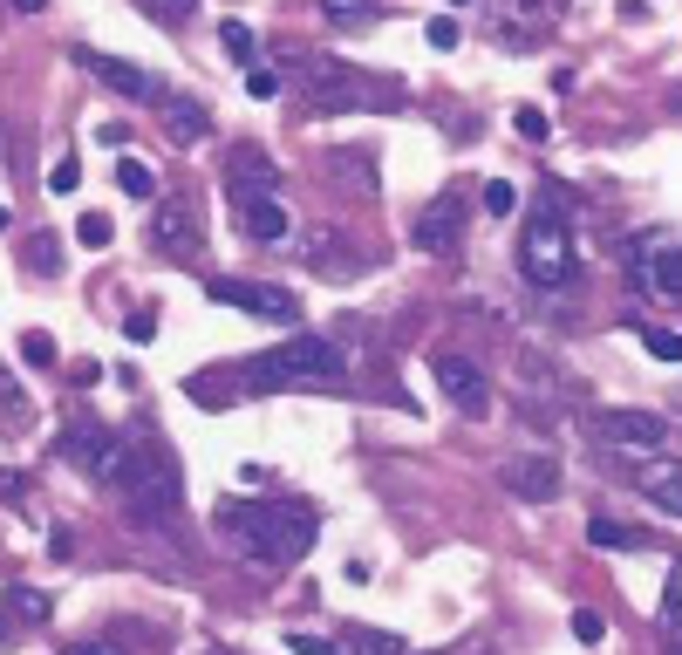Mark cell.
Instances as JSON below:
<instances>
[{
    "mask_svg": "<svg viewBox=\"0 0 682 655\" xmlns=\"http://www.w3.org/2000/svg\"><path fill=\"white\" fill-rule=\"evenodd\" d=\"M123 499H130V519L144 526V519H171L178 512V458H171V444L157 437V430H137L130 437V464H123V485H116Z\"/></svg>",
    "mask_w": 682,
    "mask_h": 655,
    "instance_id": "3",
    "label": "cell"
},
{
    "mask_svg": "<svg viewBox=\"0 0 682 655\" xmlns=\"http://www.w3.org/2000/svg\"><path fill=\"white\" fill-rule=\"evenodd\" d=\"M116 185H123V198H157V171L144 157H123L116 164Z\"/></svg>",
    "mask_w": 682,
    "mask_h": 655,
    "instance_id": "21",
    "label": "cell"
},
{
    "mask_svg": "<svg viewBox=\"0 0 682 655\" xmlns=\"http://www.w3.org/2000/svg\"><path fill=\"white\" fill-rule=\"evenodd\" d=\"M573 273H580V253H573V232L560 219V198L546 192L532 205L526 232H519V280H526L532 294H567Z\"/></svg>",
    "mask_w": 682,
    "mask_h": 655,
    "instance_id": "2",
    "label": "cell"
},
{
    "mask_svg": "<svg viewBox=\"0 0 682 655\" xmlns=\"http://www.w3.org/2000/svg\"><path fill=\"white\" fill-rule=\"evenodd\" d=\"M567 628L580 635V642H601V635H607V621L594 615V608H573V621H567Z\"/></svg>",
    "mask_w": 682,
    "mask_h": 655,
    "instance_id": "35",
    "label": "cell"
},
{
    "mask_svg": "<svg viewBox=\"0 0 682 655\" xmlns=\"http://www.w3.org/2000/svg\"><path fill=\"white\" fill-rule=\"evenodd\" d=\"M635 335H642V348L655 355V362H682V335H676V328H655V321H642Z\"/></svg>",
    "mask_w": 682,
    "mask_h": 655,
    "instance_id": "24",
    "label": "cell"
},
{
    "mask_svg": "<svg viewBox=\"0 0 682 655\" xmlns=\"http://www.w3.org/2000/svg\"><path fill=\"white\" fill-rule=\"evenodd\" d=\"M287 655H335V642H328V635H307V628H294V635H287Z\"/></svg>",
    "mask_w": 682,
    "mask_h": 655,
    "instance_id": "33",
    "label": "cell"
},
{
    "mask_svg": "<svg viewBox=\"0 0 682 655\" xmlns=\"http://www.w3.org/2000/svg\"><path fill=\"white\" fill-rule=\"evenodd\" d=\"M7 635H14V615H0V642H7Z\"/></svg>",
    "mask_w": 682,
    "mask_h": 655,
    "instance_id": "43",
    "label": "cell"
},
{
    "mask_svg": "<svg viewBox=\"0 0 682 655\" xmlns=\"http://www.w3.org/2000/svg\"><path fill=\"white\" fill-rule=\"evenodd\" d=\"M7 615H14V621H48V615H55V601L35 594V587H7Z\"/></svg>",
    "mask_w": 682,
    "mask_h": 655,
    "instance_id": "22",
    "label": "cell"
},
{
    "mask_svg": "<svg viewBox=\"0 0 682 655\" xmlns=\"http://www.w3.org/2000/svg\"><path fill=\"white\" fill-rule=\"evenodd\" d=\"M123 335H130V342H151V335H157V314H130V321H123Z\"/></svg>",
    "mask_w": 682,
    "mask_h": 655,
    "instance_id": "39",
    "label": "cell"
},
{
    "mask_svg": "<svg viewBox=\"0 0 682 655\" xmlns=\"http://www.w3.org/2000/svg\"><path fill=\"white\" fill-rule=\"evenodd\" d=\"M144 239H151L164 260H198V239H205V226H198L191 198H157V205H151V226H144Z\"/></svg>",
    "mask_w": 682,
    "mask_h": 655,
    "instance_id": "8",
    "label": "cell"
},
{
    "mask_svg": "<svg viewBox=\"0 0 682 655\" xmlns=\"http://www.w3.org/2000/svg\"><path fill=\"white\" fill-rule=\"evenodd\" d=\"M0 499L21 505V499H28V478H21V471H0Z\"/></svg>",
    "mask_w": 682,
    "mask_h": 655,
    "instance_id": "40",
    "label": "cell"
},
{
    "mask_svg": "<svg viewBox=\"0 0 682 655\" xmlns=\"http://www.w3.org/2000/svg\"><path fill=\"white\" fill-rule=\"evenodd\" d=\"M321 376H341V348L328 335H287L280 348H266V355L246 362V383H260V389L321 383Z\"/></svg>",
    "mask_w": 682,
    "mask_h": 655,
    "instance_id": "4",
    "label": "cell"
},
{
    "mask_svg": "<svg viewBox=\"0 0 682 655\" xmlns=\"http://www.w3.org/2000/svg\"><path fill=\"white\" fill-rule=\"evenodd\" d=\"M273 157H260V151H232V192L239 198H253V192H273Z\"/></svg>",
    "mask_w": 682,
    "mask_h": 655,
    "instance_id": "19",
    "label": "cell"
},
{
    "mask_svg": "<svg viewBox=\"0 0 682 655\" xmlns=\"http://www.w3.org/2000/svg\"><path fill=\"white\" fill-rule=\"evenodd\" d=\"M519 376H526V417H532V410H553V403H573V376H567V369H553L539 348L519 355Z\"/></svg>",
    "mask_w": 682,
    "mask_h": 655,
    "instance_id": "15",
    "label": "cell"
},
{
    "mask_svg": "<svg viewBox=\"0 0 682 655\" xmlns=\"http://www.w3.org/2000/svg\"><path fill=\"white\" fill-rule=\"evenodd\" d=\"M560 7H567V0H519V14H526L532 28H546V21H553Z\"/></svg>",
    "mask_w": 682,
    "mask_h": 655,
    "instance_id": "38",
    "label": "cell"
},
{
    "mask_svg": "<svg viewBox=\"0 0 682 655\" xmlns=\"http://www.w3.org/2000/svg\"><path fill=\"white\" fill-rule=\"evenodd\" d=\"M662 649L682 655V560L669 567V587H662Z\"/></svg>",
    "mask_w": 682,
    "mask_h": 655,
    "instance_id": "20",
    "label": "cell"
},
{
    "mask_svg": "<svg viewBox=\"0 0 682 655\" xmlns=\"http://www.w3.org/2000/svg\"><path fill=\"white\" fill-rule=\"evenodd\" d=\"M301 96H307V110L335 116V110H355L369 96V82L355 76L341 55H314V62H301Z\"/></svg>",
    "mask_w": 682,
    "mask_h": 655,
    "instance_id": "7",
    "label": "cell"
},
{
    "mask_svg": "<svg viewBox=\"0 0 682 655\" xmlns=\"http://www.w3.org/2000/svg\"><path fill=\"white\" fill-rule=\"evenodd\" d=\"M635 280L655 287V294H669V301H682V246H676V239L642 246V253H635Z\"/></svg>",
    "mask_w": 682,
    "mask_h": 655,
    "instance_id": "16",
    "label": "cell"
},
{
    "mask_svg": "<svg viewBox=\"0 0 682 655\" xmlns=\"http://www.w3.org/2000/svg\"><path fill=\"white\" fill-rule=\"evenodd\" d=\"M464 212H471V198H464V192H437V198H430V205L417 212V226H410L417 253H430V260L457 253V239H464Z\"/></svg>",
    "mask_w": 682,
    "mask_h": 655,
    "instance_id": "9",
    "label": "cell"
},
{
    "mask_svg": "<svg viewBox=\"0 0 682 655\" xmlns=\"http://www.w3.org/2000/svg\"><path fill=\"white\" fill-rule=\"evenodd\" d=\"M498 485H505L512 499H526V505H553L560 499V464L546 458V451H519V458L498 464Z\"/></svg>",
    "mask_w": 682,
    "mask_h": 655,
    "instance_id": "12",
    "label": "cell"
},
{
    "mask_svg": "<svg viewBox=\"0 0 682 655\" xmlns=\"http://www.w3.org/2000/svg\"><path fill=\"white\" fill-rule=\"evenodd\" d=\"M7 226H14V219H7V205H0V232H7Z\"/></svg>",
    "mask_w": 682,
    "mask_h": 655,
    "instance_id": "44",
    "label": "cell"
},
{
    "mask_svg": "<svg viewBox=\"0 0 682 655\" xmlns=\"http://www.w3.org/2000/svg\"><path fill=\"white\" fill-rule=\"evenodd\" d=\"M423 35H430V48H457V41H464V28H457L451 14H437V21H430Z\"/></svg>",
    "mask_w": 682,
    "mask_h": 655,
    "instance_id": "36",
    "label": "cell"
},
{
    "mask_svg": "<svg viewBox=\"0 0 682 655\" xmlns=\"http://www.w3.org/2000/svg\"><path fill=\"white\" fill-rule=\"evenodd\" d=\"M76 185H82V164H76V157H55V171H48V192H62V198H69Z\"/></svg>",
    "mask_w": 682,
    "mask_h": 655,
    "instance_id": "32",
    "label": "cell"
},
{
    "mask_svg": "<svg viewBox=\"0 0 682 655\" xmlns=\"http://www.w3.org/2000/svg\"><path fill=\"white\" fill-rule=\"evenodd\" d=\"M485 212H492V219H512V212H519V192H512L505 178H492V185H485Z\"/></svg>",
    "mask_w": 682,
    "mask_h": 655,
    "instance_id": "31",
    "label": "cell"
},
{
    "mask_svg": "<svg viewBox=\"0 0 682 655\" xmlns=\"http://www.w3.org/2000/svg\"><path fill=\"white\" fill-rule=\"evenodd\" d=\"M205 294L239 314H260V321H301V301L287 287H266V280H205Z\"/></svg>",
    "mask_w": 682,
    "mask_h": 655,
    "instance_id": "10",
    "label": "cell"
},
{
    "mask_svg": "<svg viewBox=\"0 0 682 655\" xmlns=\"http://www.w3.org/2000/svg\"><path fill=\"white\" fill-rule=\"evenodd\" d=\"M628 485H635V492H642L655 512L682 519V458H669V451H648V458L628 464Z\"/></svg>",
    "mask_w": 682,
    "mask_h": 655,
    "instance_id": "13",
    "label": "cell"
},
{
    "mask_svg": "<svg viewBox=\"0 0 682 655\" xmlns=\"http://www.w3.org/2000/svg\"><path fill=\"white\" fill-rule=\"evenodd\" d=\"M76 62H82V69H89L96 82H103V89L130 96V103H164V82H157L151 69H137V62H123V55H96V48H76Z\"/></svg>",
    "mask_w": 682,
    "mask_h": 655,
    "instance_id": "14",
    "label": "cell"
},
{
    "mask_svg": "<svg viewBox=\"0 0 682 655\" xmlns=\"http://www.w3.org/2000/svg\"><path fill=\"white\" fill-rule=\"evenodd\" d=\"M62 458L76 464L82 478H96V485H123V464H130V444L116 437V430H103V424H69L62 430Z\"/></svg>",
    "mask_w": 682,
    "mask_h": 655,
    "instance_id": "6",
    "label": "cell"
},
{
    "mask_svg": "<svg viewBox=\"0 0 682 655\" xmlns=\"http://www.w3.org/2000/svg\"><path fill=\"white\" fill-rule=\"evenodd\" d=\"M246 96H253V103L280 96V76H273V69H246Z\"/></svg>",
    "mask_w": 682,
    "mask_h": 655,
    "instance_id": "37",
    "label": "cell"
},
{
    "mask_svg": "<svg viewBox=\"0 0 682 655\" xmlns=\"http://www.w3.org/2000/svg\"><path fill=\"white\" fill-rule=\"evenodd\" d=\"M219 41H226L232 62H253V28H246V21H226V28H219Z\"/></svg>",
    "mask_w": 682,
    "mask_h": 655,
    "instance_id": "30",
    "label": "cell"
},
{
    "mask_svg": "<svg viewBox=\"0 0 682 655\" xmlns=\"http://www.w3.org/2000/svg\"><path fill=\"white\" fill-rule=\"evenodd\" d=\"M219 526L246 553H266L280 567L314 553V540H321V512L314 505H294V499H232V505H219Z\"/></svg>",
    "mask_w": 682,
    "mask_h": 655,
    "instance_id": "1",
    "label": "cell"
},
{
    "mask_svg": "<svg viewBox=\"0 0 682 655\" xmlns=\"http://www.w3.org/2000/svg\"><path fill=\"white\" fill-rule=\"evenodd\" d=\"M14 7H21V14H41V7H48V0H14Z\"/></svg>",
    "mask_w": 682,
    "mask_h": 655,
    "instance_id": "42",
    "label": "cell"
},
{
    "mask_svg": "<svg viewBox=\"0 0 682 655\" xmlns=\"http://www.w3.org/2000/svg\"><path fill=\"white\" fill-rule=\"evenodd\" d=\"M69 655H116V649H110V642H76Z\"/></svg>",
    "mask_w": 682,
    "mask_h": 655,
    "instance_id": "41",
    "label": "cell"
},
{
    "mask_svg": "<svg viewBox=\"0 0 682 655\" xmlns=\"http://www.w3.org/2000/svg\"><path fill=\"white\" fill-rule=\"evenodd\" d=\"M410 655H417V649H410ZM423 655H437V649H423Z\"/></svg>",
    "mask_w": 682,
    "mask_h": 655,
    "instance_id": "45",
    "label": "cell"
},
{
    "mask_svg": "<svg viewBox=\"0 0 682 655\" xmlns=\"http://www.w3.org/2000/svg\"><path fill=\"white\" fill-rule=\"evenodd\" d=\"M355 655H410V642L389 635V628H362V635H355Z\"/></svg>",
    "mask_w": 682,
    "mask_h": 655,
    "instance_id": "27",
    "label": "cell"
},
{
    "mask_svg": "<svg viewBox=\"0 0 682 655\" xmlns=\"http://www.w3.org/2000/svg\"><path fill=\"white\" fill-rule=\"evenodd\" d=\"M512 130H519V137H526V144H546V137H553V123H546V110H512Z\"/></svg>",
    "mask_w": 682,
    "mask_h": 655,
    "instance_id": "29",
    "label": "cell"
},
{
    "mask_svg": "<svg viewBox=\"0 0 682 655\" xmlns=\"http://www.w3.org/2000/svg\"><path fill=\"white\" fill-rule=\"evenodd\" d=\"M239 219H246V239H260V246H280V239H287V226H294V219H287V205H280L273 192L239 198Z\"/></svg>",
    "mask_w": 682,
    "mask_h": 655,
    "instance_id": "17",
    "label": "cell"
},
{
    "mask_svg": "<svg viewBox=\"0 0 682 655\" xmlns=\"http://www.w3.org/2000/svg\"><path fill=\"white\" fill-rule=\"evenodd\" d=\"M580 430L601 451H628V458H648L669 444V417H655V410H580Z\"/></svg>",
    "mask_w": 682,
    "mask_h": 655,
    "instance_id": "5",
    "label": "cell"
},
{
    "mask_svg": "<svg viewBox=\"0 0 682 655\" xmlns=\"http://www.w3.org/2000/svg\"><path fill=\"white\" fill-rule=\"evenodd\" d=\"M321 14H328L335 28H369V21H376V0H321Z\"/></svg>",
    "mask_w": 682,
    "mask_h": 655,
    "instance_id": "23",
    "label": "cell"
},
{
    "mask_svg": "<svg viewBox=\"0 0 682 655\" xmlns=\"http://www.w3.org/2000/svg\"><path fill=\"white\" fill-rule=\"evenodd\" d=\"M587 540L594 546H642V533L621 526V519H587Z\"/></svg>",
    "mask_w": 682,
    "mask_h": 655,
    "instance_id": "26",
    "label": "cell"
},
{
    "mask_svg": "<svg viewBox=\"0 0 682 655\" xmlns=\"http://www.w3.org/2000/svg\"><path fill=\"white\" fill-rule=\"evenodd\" d=\"M164 123H171V137H178V144H198V137L212 130V110H205V103H191V96H164Z\"/></svg>",
    "mask_w": 682,
    "mask_h": 655,
    "instance_id": "18",
    "label": "cell"
},
{
    "mask_svg": "<svg viewBox=\"0 0 682 655\" xmlns=\"http://www.w3.org/2000/svg\"><path fill=\"white\" fill-rule=\"evenodd\" d=\"M437 389L451 396L457 417H492V383L471 355H437Z\"/></svg>",
    "mask_w": 682,
    "mask_h": 655,
    "instance_id": "11",
    "label": "cell"
},
{
    "mask_svg": "<svg viewBox=\"0 0 682 655\" xmlns=\"http://www.w3.org/2000/svg\"><path fill=\"white\" fill-rule=\"evenodd\" d=\"M144 7H151L164 28H178V21H191V7H198V0H144Z\"/></svg>",
    "mask_w": 682,
    "mask_h": 655,
    "instance_id": "34",
    "label": "cell"
},
{
    "mask_svg": "<svg viewBox=\"0 0 682 655\" xmlns=\"http://www.w3.org/2000/svg\"><path fill=\"white\" fill-rule=\"evenodd\" d=\"M55 355H62V348H55V335H48V328H28V335H21V362H35V369H48Z\"/></svg>",
    "mask_w": 682,
    "mask_h": 655,
    "instance_id": "28",
    "label": "cell"
},
{
    "mask_svg": "<svg viewBox=\"0 0 682 655\" xmlns=\"http://www.w3.org/2000/svg\"><path fill=\"white\" fill-rule=\"evenodd\" d=\"M110 239H116L110 212H82V219H76V246H89V253H103Z\"/></svg>",
    "mask_w": 682,
    "mask_h": 655,
    "instance_id": "25",
    "label": "cell"
}]
</instances>
